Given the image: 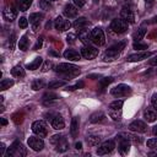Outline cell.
<instances>
[{
    "instance_id": "1",
    "label": "cell",
    "mask_w": 157,
    "mask_h": 157,
    "mask_svg": "<svg viewBox=\"0 0 157 157\" xmlns=\"http://www.w3.org/2000/svg\"><path fill=\"white\" fill-rule=\"evenodd\" d=\"M55 72L64 75L66 77V80H70L71 77H75L77 75H80V69L78 66L70 64V63H61L59 65L55 66Z\"/></svg>"
},
{
    "instance_id": "2",
    "label": "cell",
    "mask_w": 157,
    "mask_h": 157,
    "mask_svg": "<svg viewBox=\"0 0 157 157\" xmlns=\"http://www.w3.org/2000/svg\"><path fill=\"white\" fill-rule=\"evenodd\" d=\"M125 45H126V42H125V40H120V42L115 43L114 45H112V47L105 52L104 59H105V60H114V59L121 53V50L125 48Z\"/></svg>"
},
{
    "instance_id": "3",
    "label": "cell",
    "mask_w": 157,
    "mask_h": 157,
    "mask_svg": "<svg viewBox=\"0 0 157 157\" xmlns=\"http://www.w3.org/2000/svg\"><path fill=\"white\" fill-rule=\"evenodd\" d=\"M6 156H9V157H22V156H26V150H25L23 145L20 141H13L12 145L7 150Z\"/></svg>"
},
{
    "instance_id": "4",
    "label": "cell",
    "mask_w": 157,
    "mask_h": 157,
    "mask_svg": "<svg viewBox=\"0 0 157 157\" xmlns=\"http://www.w3.org/2000/svg\"><path fill=\"white\" fill-rule=\"evenodd\" d=\"M90 36H91V42L98 47L103 45L105 43V37H104V33H103V29L99 28V27H96L93 28L91 32H90Z\"/></svg>"
},
{
    "instance_id": "5",
    "label": "cell",
    "mask_w": 157,
    "mask_h": 157,
    "mask_svg": "<svg viewBox=\"0 0 157 157\" xmlns=\"http://www.w3.org/2000/svg\"><path fill=\"white\" fill-rule=\"evenodd\" d=\"M110 29L114 33H118V34L125 33L128 31V22L123 18H114L110 22Z\"/></svg>"
},
{
    "instance_id": "6",
    "label": "cell",
    "mask_w": 157,
    "mask_h": 157,
    "mask_svg": "<svg viewBox=\"0 0 157 157\" xmlns=\"http://www.w3.org/2000/svg\"><path fill=\"white\" fill-rule=\"evenodd\" d=\"M32 130L37 136H40V137H45L48 134V128L44 120H36L32 124Z\"/></svg>"
},
{
    "instance_id": "7",
    "label": "cell",
    "mask_w": 157,
    "mask_h": 157,
    "mask_svg": "<svg viewBox=\"0 0 157 157\" xmlns=\"http://www.w3.org/2000/svg\"><path fill=\"white\" fill-rule=\"evenodd\" d=\"M130 93H131L130 86L124 85V83H119V85H117L115 87H113L110 90V94L114 96V97H124V96H128Z\"/></svg>"
},
{
    "instance_id": "8",
    "label": "cell",
    "mask_w": 157,
    "mask_h": 157,
    "mask_svg": "<svg viewBox=\"0 0 157 157\" xmlns=\"http://www.w3.org/2000/svg\"><path fill=\"white\" fill-rule=\"evenodd\" d=\"M114 148H115V142H114V140H107V141L102 142V144L98 146V148H97V155L103 156V155L110 153Z\"/></svg>"
},
{
    "instance_id": "9",
    "label": "cell",
    "mask_w": 157,
    "mask_h": 157,
    "mask_svg": "<svg viewBox=\"0 0 157 157\" xmlns=\"http://www.w3.org/2000/svg\"><path fill=\"white\" fill-rule=\"evenodd\" d=\"M81 55L85 58V59H88V60H92V59H94L97 55H98V49L97 48H94V47H92V45H85V47H82V49H81Z\"/></svg>"
},
{
    "instance_id": "10",
    "label": "cell",
    "mask_w": 157,
    "mask_h": 157,
    "mask_svg": "<svg viewBox=\"0 0 157 157\" xmlns=\"http://www.w3.org/2000/svg\"><path fill=\"white\" fill-rule=\"evenodd\" d=\"M27 142H28V146H29L33 151H42L43 147H44V141L40 139V136H39V137L31 136Z\"/></svg>"
},
{
    "instance_id": "11",
    "label": "cell",
    "mask_w": 157,
    "mask_h": 157,
    "mask_svg": "<svg viewBox=\"0 0 157 157\" xmlns=\"http://www.w3.org/2000/svg\"><path fill=\"white\" fill-rule=\"evenodd\" d=\"M54 27H55V29H58L60 32H64V31H67L71 27V23H70V21L64 20L63 17H56L54 20Z\"/></svg>"
},
{
    "instance_id": "12",
    "label": "cell",
    "mask_w": 157,
    "mask_h": 157,
    "mask_svg": "<svg viewBox=\"0 0 157 157\" xmlns=\"http://www.w3.org/2000/svg\"><path fill=\"white\" fill-rule=\"evenodd\" d=\"M129 130L134 132H145L147 130V125L142 120H134L132 123L129 124Z\"/></svg>"
},
{
    "instance_id": "13",
    "label": "cell",
    "mask_w": 157,
    "mask_h": 157,
    "mask_svg": "<svg viewBox=\"0 0 157 157\" xmlns=\"http://www.w3.org/2000/svg\"><path fill=\"white\" fill-rule=\"evenodd\" d=\"M151 55H152V52H140V53H135V54L129 55L126 60L131 61V63H136V61H141V60L148 59Z\"/></svg>"
},
{
    "instance_id": "14",
    "label": "cell",
    "mask_w": 157,
    "mask_h": 157,
    "mask_svg": "<svg viewBox=\"0 0 157 157\" xmlns=\"http://www.w3.org/2000/svg\"><path fill=\"white\" fill-rule=\"evenodd\" d=\"M117 137L120 140V144H119V150H120V152H121L123 155H126V153L129 152V148H130V140H129L124 134L118 135Z\"/></svg>"
},
{
    "instance_id": "15",
    "label": "cell",
    "mask_w": 157,
    "mask_h": 157,
    "mask_svg": "<svg viewBox=\"0 0 157 157\" xmlns=\"http://www.w3.org/2000/svg\"><path fill=\"white\" fill-rule=\"evenodd\" d=\"M50 124H52L53 129H55V130H61L65 126L64 118L60 114H54V117L50 119Z\"/></svg>"
},
{
    "instance_id": "16",
    "label": "cell",
    "mask_w": 157,
    "mask_h": 157,
    "mask_svg": "<svg viewBox=\"0 0 157 157\" xmlns=\"http://www.w3.org/2000/svg\"><path fill=\"white\" fill-rule=\"evenodd\" d=\"M120 16H121L123 20H125V21L129 22V23H134V21H135L134 12H132V10H131L130 7H128V6H124V7L121 9Z\"/></svg>"
},
{
    "instance_id": "17",
    "label": "cell",
    "mask_w": 157,
    "mask_h": 157,
    "mask_svg": "<svg viewBox=\"0 0 157 157\" xmlns=\"http://www.w3.org/2000/svg\"><path fill=\"white\" fill-rule=\"evenodd\" d=\"M16 16H17V11L15 9H12V7H6L2 11V17L7 22H12L16 18Z\"/></svg>"
},
{
    "instance_id": "18",
    "label": "cell",
    "mask_w": 157,
    "mask_h": 157,
    "mask_svg": "<svg viewBox=\"0 0 157 157\" xmlns=\"http://www.w3.org/2000/svg\"><path fill=\"white\" fill-rule=\"evenodd\" d=\"M77 13H78L77 6H75V5H72V4H66V5H65V7H64V15H65L66 17L71 18V17L77 16Z\"/></svg>"
},
{
    "instance_id": "19",
    "label": "cell",
    "mask_w": 157,
    "mask_h": 157,
    "mask_svg": "<svg viewBox=\"0 0 157 157\" xmlns=\"http://www.w3.org/2000/svg\"><path fill=\"white\" fill-rule=\"evenodd\" d=\"M78 129H80V118L74 117L71 120V125H70V134L72 137H76L78 135Z\"/></svg>"
},
{
    "instance_id": "20",
    "label": "cell",
    "mask_w": 157,
    "mask_h": 157,
    "mask_svg": "<svg viewBox=\"0 0 157 157\" xmlns=\"http://www.w3.org/2000/svg\"><path fill=\"white\" fill-rule=\"evenodd\" d=\"M81 56H82V55H81L78 52L74 50V49H66V50L64 52V58H65V59H69V60H72V61L80 60Z\"/></svg>"
},
{
    "instance_id": "21",
    "label": "cell",
    "mask_w": 157,
    "mask_h": 157,
    "mask_svg": "<svg viewBox=\"0 0 157 157\" xmlns=\"http://www.w3.org/2000/svg\"><path fill=\"white\" fill-rule=\"evenodd\" d=\"M42 18H43V15L42 13H38V12H34V13H31L29 15V22L33 25V28H34L33 31H37V27L40 23Z\"/></svg>"
},
{
    "instance_id": "22",
    "label": "cell",
    "mask_w": 157,
    "mask_h": 157,
    "mask_svg": "<svg viewBox=\"0 0 157 157\" xmlns=\"http://www.w3.org/2000/svg\"><path fill=\"white\" fill-rule=\"evenodd\" d=\"M144 118H145V120H146L147 123H152V121H155V120L157 119V113H156L155 109L147 108V109H145V112H144Z\"/></svg>"
},
{
    "instance_id": "23",
    "label": "cell",
    "mask_w": 157,
    "mask_h": 157,
    "mask_svg": "<svg viewBox=\"0 0 157 157\" xmlns=\"http://www.w3.org/2000/svg\"><path fill=\"white\" fill-rule=\"evenodd\" d=\"M90 26V21L87 20V18H85V17H78L75 22H74V27L76 28V29H83V28H86V27H88Z\"/></svg>"
},
{
    "instance_id": "24",
    "label": "cell",
    "mask_w": 157,
    "mask_h": 157,
    "mask_svg": "<svg viewBox=\"0 0 157 157\" xmlns=\"http://www.w3.org/2000/svg\"><path fill=\"white\" fill-rule=\"evenodd\" d=\"M78 38H80L81 42L85 43L86 45H88L90 42H91V36H90V33L86 31V28H83V29H78Z\"/></svg>"
},
{
    "instance_id": "25",
    "label": "cell",
    "mask_w": 157,
    "mask_h": 157,
    "mask_svg": "<svg viewBox=\"0 0 157 157\" xmlns=\"http://www.w3.org/2000/svg\"><path fill=\"white\" fill-rule=\"evenodd\" d=\"M42 63H43V59L40 56H37L33 61H31L29 64H27V69L28 70H37V69H39V66L42 65Z\"/></svg>"
},
{
    "instance_id": "26",
    "label": "cell",
    "mask_w": 157,
    "mask_h": 157,
    "mask_svg": "<svg viewBox=\"0 0 157 157\" xmlns=\"http://www.w3.org/2000/svg\"><path fill=\"white\" fill-rule=\"evenodd\" d=\"M104 118H105L104 113L99 110V112H94V113L90 117V121H91V123H101Z\"/></svg>"
},
{
    "instance_id": "27",
    "label": "cell",
    "mask_w": 157,
    "mask_h": 157,
    "mask_svg": "<svg viewBox=\"0 0 157 157\" xmlns=\"http://www.w3.org/2000/svg\"><path fill=\"white\" fill-rule=\"evenodd\" d=\"M67 148H69V144H67V141H66L65 137H63V139L55 145V150H56L58 152H65Z\"/></svg>"
},
{
    "instance_id": "28",
    "label": "cell",
    "mask_w": 157,
    "mask_h": 157,
    "mask_svg": "<svg viewBox=\"0 0 157 157\" xmlns=\"http://www.w3.org/2000/svg\"><path fill=\"white\" fill-rule=\"evenodd\" d=\"M11 74L15 77H23L25 76V69L21 65H16L11 69Z\"/></svg>"
},
{
    "instance_id": "29",
    "label": "cell",
    "mask_w": 157,
    "mask_h": 157,
    "mask_svg": "<svg viewBox=\"0 0 157 157\" xmlns=\"http://www.w3.org/2000/svg\"><path fill=\"white\" fill-rule=\"evenodd\" d=\"M32 5V0H17V6L21 11H26Z\"/></svg>"
},
{
    "instance_id": "30",
    "label": "cell",
    "mask_w": 157,
    "mask_h": 157,
    "mask_svg": "<svg viewBox=\"0 0 157 157\" xmlns=\"http://www.w3.org/2000/svg\"><path fill=\"white\" fill-rule=\"evenodd\" d=\"M18 48L22 50V52H26L28 49V38L27 36H22L18 40Z\"/></svg>"
},
{
    "instance_id": "31",
    "label": "cell",
    "mask_w": 157,
    "mask_h": 157,
    "mask_svg": "<svg viewBox=\"0 0 157 157\" xmlns=\"http://www.w3.org/2000/svg\"><path fill=\"white\" fill-rule=\"evenodd\" d=\"M109 117L113 120H120L121 119V109H109Z\"/></svg>"
},
{
    "instance_id": "32",
    "label": "cell",
    "mask_w": 157,
    "mask_h": 157,
    "mask_svg": "<svg viewBox=\"0 0 157 157\" xmlns=\"http://www.w3.org/2000/svg\"><path fill=\"white\" fill-rule=\"evenodd\" d=\"M12 85H13V81L12 80H10V78H2L1 82H0V90L1 91H5V90L10 88Z\"/></svg>"
},
{
    "instance_id": "33",
    "label": "cell",
    "mask_w": 157,
    "mask_h": 157,
    "mask_svg": "<svg viewBox=\"0 0 157 157\" xmlns=\"http://www.w3.org/2000/svg\"><path fill=\"white\" fill-rule=\"evenodd\" d=\"M145 34H146V29H145L144 27H141V28H139V29L132 34V38H134L135 40H137V42H139V40H141V39L144 38V36H145Z\"/></svg>"
},
{
    "instance_id": "34",
    "label": "cell",
    "mask_w": 157,
    "mask_h": 157,
    "mask_svg": "<svg viewBox=\"0 0 157 157\" xmlns=\"http://www.w3.org/2000/svg\"><path fill=\"white\" fill-rule=\"evenodd\" d=\"M64 85H65V81H61V80H55V81H50V82L48 83V88L54 90V88L63 87Z\"/></svg>"
},
{
    "instance_id": "35",
    "label": "cell",
    "mask_w": 157,
    "mask_h": 157,
    "mask_svg": "<svg viewBox=\"0 0 157 157\" xmlns=\"http://www.w3.org/2000/svg\"><path fill=\"white\" fill-rule=\"evenodd\" d=\"M99 141H101V137L99 136H88L87 137V144L90 145V146H97L98 144H99Z\"/></svg>"
},
{
    "instance_id": "36",
    "label": "cell",
    "mask_w": 157,
    "mask_h": 157,
    "mask_svg": "<svg viewBox=\"0 0 157 157\" xmlns=\"http://www.w3.org/2000/svg\"><path fill=\"white\" fill-rule=\"evenodd\" d=\"M43 87H44V81L43 80H34L32 82V90H34V91H38Z\"/></svg>"
},
{
    "instance_id": "37",
    "label": "cell",
    "mask_w": 157,
    "mask_h": 157,
    "mask_svg": "<svg viewBox=\"0 0 157 157\" xmlns=\"http://www.w3.org/2000/svg\"><path fill=\"white\" fill-rule=\"evenodd\" d=\"M123 104H124V102H123L121 99H119V101H113V102L109 104V109H121Z\"/></svg>"
},
{
    "instance_id": "38",
    "label": "cell",
    "mask_w": 157,
    "mask_h": 157,
    "mask_svg": "<svg viewBox=\"0 0 157 157\" xmlns=\"http://www.w3.org/2000/svg\"><path fill=\"white\" fill-rule=\"evenodd\" d=\"M39 7L42 10H50L52 5H50L49 0H39Z\"/></svg>"
},
{
    "instance_id": "39",
    "label": "cell",
    "mask_w": 157,
    "mask_h": 157,
    "mask_svg": "<svg viewBox=\"0 0 157 157\" xmlns=\"http://www.w3.org/2000/svg\"><path fill=\"white\" fill-rule=\"evenodd\" d=\"M113 81V77H103V78H101V81H99V85H101V87L102 88H104V87H107L110 82Z\"/></svg>"
},
{
    "instance_id": "40",
    "label": "cell",
    "mask_w": 157,
    "mask_h": 157,
    "mask_svg": "<svg viewBox=\"0 0 157 157\" xmlns=\"http://www.w3.org/2000/svg\"><path fill=\"white\" fill-rule=\"evenodd\" d=\"M15 42H16V36H15V33H12L11 37L9 38V48H10V50H13V48H15Z\"/></svg>"
},
{
    "instance_id": "41",
    "label": "cell",
    "mask_w": 157,
    "mask_h": 157,
    "mask_svg": "<svg viewBox=\"0 0 157 157\" xmlns=\"http://www.w3.org/2000/svg\"><path fill=\"white\" fill-rule=\"evenodd\" d=\"M147 47H148V45H147L146 43H140V40L134 43V49H139V50H141V49H147Z\"/></svg>"
},
{
    "instance_id": "42",
    "label": "cell",
    "mask_w": 157,
    "mask_h": 157,
    "mask_svg": "<svg viewBox=\"0 0 157 157\" xmlns=\"http://www.w3.org/2000/svg\"><path fill=\"white\" fill-rule=\"evenodd\" d=\"M43 98H44V101H52V99H56L58 98V96L55 94V93H53V92H47L44 96H43Z\"/></svg>"
},
{
    "instance_id": "43",
    "label": "cell",
    "mask_w": 157,
    "mask_h": 157,
    "mask_svg": "<svg viewBox=\"0 0 157 157\" xmlns=\"http://www.w3.org/2000/svg\"><path fill=\"white\" fill-rule=\"evenodd\" d=\"M27 26H28L27 18H26V17H21V18L18 20V27H20V28H26Z\"/></svg>"
},
{
    "instance_id": "44",
    "label": "cell",
    "mask_w": 157,
    "mask_h": 157,
    "mask_svg": "<svg viewBox=\"0 0 157 157\" xmlns=\"http://www.w3.org/2000/svg\"><path fill=\"white\" fill-rule=\"evenodd\" d=\"M147 146L151 147V148H156L157 147V137H153V139L147 140Z\"/></svg>"
},
{
    "instance_id": "45",
    "label": "cell",
    "mask_w": 157,
    "mask_h": 157,
    "mask_svg": "<svg viewBox=\"0 0 157 157\" xmlns=\"http://www.w3.org/2000/svg\"><path fill=\"white\" fill-rule=\"evenodd\" d=\"M52 66H53V64H52V61H49V60H47V61L44 63V65L42 66V71H43V72H47V71H48V70H49V69H50Z\"/></svg>"
},
{
    "instance_id": "46",
    "label": "cell",
    "mask_w": 157,
    "mask_h": 157,
    "mask_svg": "<svg viewBox=\"0 0 157 157\" xmlns=\"http://www.w3.org/2000/svg\"><path fill=\"white\" fill-rule=\"evenodd\" d=\"M64 136H61V135H54L52 139H50V144H53V145H56L61 139H63Z\"/></svg>"
},
{
    "instance_id": "47",
    "label": "cell",
    "mask_w": 157,
    "mask_h": 157,
    "mask_svg": "<svg viewBox=\"0 0 157 157\" xmlns=\"http://www.w3.org/2000/svg\"><path fill=\"white\" fill-rule=\"evenodd\" d=\"M42 44H43V38L40 37V38H38V39H37V42H36V44H34L33 49H34V50L40 49V48H42Z\"/></svg>"
},
{
    "instance_id": "48",
    "label": "cell",
    "mask_w": 157,
    "mask_h": 157,
    "mask_svg": "<svg viewBox=\"0 0 157 157\" xmlns=\"http://www.w3.org/2000/svg\"><path fill=\"white\" fill-rule=\"evenodd\" d=\"M151 104L155 108V110H157V93L152 94V97H151Z\"/></svg>"
},
{
    "instance_id": "49",
    "label": "cell",
    "mask_w": 157,
    "mask_h": 157,
    "mask_svg": "<svg viewBox=\"0 0 157 157\" xmlns=\"http://www.w3.org/2000/svg\"><path fill=\"white\" fill-rule=\"evenodd\" d=\"M74 4H75L77 7H82V6L86 4V0H74Z\"/></svg>"
},
{
    "instance_id": "50",
    "label": "cell",
    "mask_w": 157,
    "mask_h": 157,
    "mask_svg": "<svg viewBox=\"0 0 157 157\" xmlns=\"http://www.w3.org/2000/svg\"><path fill=\"white\" fill-rule=\"evenodd\" d=\"M148 64H150V65H153V66H157V55L153 56L152 59H150V60H148Z\"/></svg>"
},
{
    "instance_id": "51",
    "label": "cell",
    "mask_w": 157,
    "mask_h": 157,
    "mask_svg": "<svg viewBox=\"0 0 157 157\" xmlns=\"http://www.w3.org/2000/svg\"><path fill=\"white\" fill-rule=\"evenodd\" d=\"M75 38H76V36H75V34H69L66 39H67V42H70V43H74Z\"/></svg>"
},
{
    "instance_id": "52",
    "label": "cell",
    "mask_w": 157,
    "mask_h": 157,
    "mask_svg": "<svg viewBox=\"0 0 157 157\" xmlns=\"http://www.w3.org/2000/svg\"><path fill=\"white\" fill-rule=\"evenodd\" d=\"M5 148H6V147H5V145H4L2 142H1V144H0V155H2V153H4Z\"/></svg>"
},
{
    "instance_id": "53",
    "label": "cell",
    "mask_w": 157,
    "mask_h": 157,
    "mask_svg": "<svg viewBox=\"0 0 157 157\" xmlns=\"http://www.w3.org/2000/svg\"><path fill=\"white\" fill-rule=\"evenodd\" d=\"M75 148H76V150H81V148H82V144H81V142H76V144H75Z\"/></svg>"
},
{
    "instance_id": "54",
    "label": "cell",
    "mask_w": 157,
    "mask_h": 157,
    "mask_svg": "<svg viewBox=\"0 0 157 157\" xmlns=\"http://www.w3.org/2000/svg\"><path fill=\"white\" fill-rule=\"evenodd\" d=\"M6 124H7V120H6L5 118H1V125H2V126H5Z\"/></svg>"
},
{
    "instance_id": "55",
    "label": "cell",
    "mask_w": 157,
    "mask_h": 157,
    "mask_svg": "<svg viewBox=\"0 0 157 157\" xmlns=\"http://www.w3.org/2000/svg\"><path fill=\"white\" fill-rule=\"evenodd\" d=\"M152 132H153V134L157 136V125H156V126H153V130H152Z\"/></svg>"
},
{
    "instance_id": "56",
    "label": "cell",
    "mask_w": 157,
    "mask_h": 157,
    "mask_svg": "<svg viewBox=\"0 0 157 157\" xmlns=\"http://www.w3.org/2000/svg\"><path fill=\"white\" fill-rule=\"evenodd\" d=\"M152 22H157V16H156V17H155V18L152 20Z\"/></svg>"
},
{
    "instance_id": "57",
    "label": "cell",
    "mask_w": 157,
    "mask_h": 157,
    "mask_svg": "<svg viewBox=\"0 0 157 157\" xmlns=\"http://www.w3.org/2000/svg\"><path fill=\"white\" fill-rule=\"evenodd\" d=\"M152 1H153V0H146V2H148V4H151Z\"/></svg>"
},
{
    "instance_id": "58",
    "label": "cell",
    "mask_w": 157,
    "mask_h": 157,
    "mask_svg": "<svg viewBox=\"0 0 157 157\" xmlns=\"http://www.w3.org/2000/svg\"><path fill=\"white\" fill-rule=\"evenodd\" d=\"M52 1H56V0H52Z\"/></svg>"
}]
</instances>
